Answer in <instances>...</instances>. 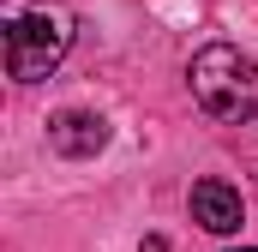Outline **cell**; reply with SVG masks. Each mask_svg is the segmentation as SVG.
<instances>
[{"instance_id": "1", "label": "cell", "mask_w": 258, "mask_h": 252, "mask_svg": "<svg viewBox=\"0 0 258 252\" xmlns=\"http://www.w3.org/2000/svg\"><path fill=\"white\" fill-rule=\"evenodd\" d=\"M6 36V72L18 78V84H36V78H48L54 66L66 60V48H72V12L66 6H48V0H30V6H6V24H0Z\"/></svg>"}, {"instance_id": "2", "label": "cell", "mask_w": 258, "mask_h": 252, "mask_svg": "<svg viewBox=\"0 0 258 252\" xmlns=\"http://www.w3.org/2000/svg\"><path fill=\"white\" fill-rule=\"evenodd\" d=\"M186 78H192V96L204 114H216V120H252L258 114V60L252 54H240L228 42H210V48L192 54Z\"/></svg>"}, {"instance_id": "3", "label": "cell", "mask_w": 258, "mask_h": 252, "mask_svg": "<svg viewBox=\"0 0 258 252\" xmlns=\"http://www.w3.org/2000/svg\"><path fill=\"white\" fill-rule=\"evenodd\" d=\"M102 144H108V120H102V114L60 108V114L48 120V150H54V156H72V162H84V156H96Z\"/></svg>"}, {"instance_id": "4", "label": "cell", "mask_w": 258, "mask_h": 252, "mask_svg": "<svg viewBox=\"0 0 258 252\" xmlns=\"http://www.w3.org/2000/svg\"><path fill=\"white\" fill-rule=\"evenodd\" d=\"M192 222L210 234H234L240 228V192L228 180H198L192 186Z\"/></svg>"}, {"instance_id": "5", "label": "cell", "mask_w": 258, "mask_h": 252, "mask_svg": "<svg viewBox=\"0 0 258 252\" xmlns=\"http://www.w3.org/2000/svg\"><path fill=\"white\" fill-rule=\"evenodd\" d=\"M138 252H168V240H162V234H144V246Z\"/></svg>"}, {"instance_id": "6", "label": "cell", "mask_w": 258, "mask_h": 252, "mask_svg": "<svg viewBox=\"0 0 258 252\" xmlns=\"http://www.w3.org/2000/svg\"><path fill=\"white\" fill-rule=\"evenodd\" d=\"M240 252H258V246H240Z\"/></svg>"}]
</instances>
